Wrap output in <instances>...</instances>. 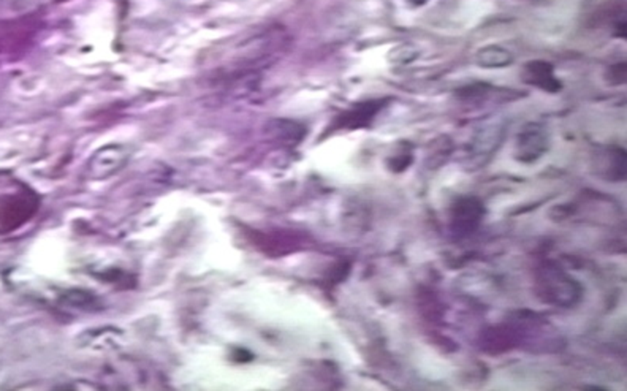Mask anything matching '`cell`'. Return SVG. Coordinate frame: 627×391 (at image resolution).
<instances>
[{
    "instance_id": "cell-9",
    "label": "cell",
    "mask_w": 627,
    "mask_h": 391,
    "mask_svg": "<svg viewBox=\"0 0 627 391\" xmlns=\"http://www.w3.org/2000/svg\"><path fill=\"white\" fill-rule=\"evenodd\" d=\"M407 2L413 6H421V5H425L428 0H407Z\"/></svg>"
},
{
    "instance_id": "cell-8",
    "label": "cell",
    "mask_w": 627,
    "mask_h": 391,
    "mask_svg": "<svg viewBox=\"0 0 627 391\" xmlns=\"http://www.w3.org/2000/svg\"><path fill=\"white\" fill-rule=\"evenodd\" d=\"M613 78H616L615 84H621L626 80V66L624 63H616V66L610 67L608 70V81L611 83Z\"/></svg>"
},
{
    "instance_id": "cell-3",
    "label": "cell",
    "mask_w": 627,
    "mask_h": 391,
    "mask_svg": "<svg viewBox=\"0 0 627 391\" xmlns=\"http://www.w3.org/2000/svg\"><path fill=\"white\" fill-rule=\"evenodd\" d=\"M523 81L547 92H559L562 88L558 78L554 76L553 66L545 61L527 62L523 67Z\"/></svg>"
},
{
    "instance_id": "cell-4",
    "label": "cell",
    "mask_w": 627,
    "mask_h": 391,
    "mask_svg": "<svg viewBox=\"0 0 627 391\" xmlns=\"http://www.w3.org/2000/svg\"><path fill=\"white\" fill-rule=\"evenodd\" d=\"M547 135L537 125H529L518 137V159L521 162H534L547 151Z\"/></svg>"
},
{
    "instance_id": "cell-5",
    "label": "cell",
    "mask_w": 627,
    "mask_h": 391,
    "mask_svg": "<svg viewBox=\"0 0 627 391\" xmlns=\"http://www.w3.org/2000/svg\"><path fill=\"white\" fill-rule=\"evenodd\" d=\"M385 100H369L355 105L350 111L344 113L341 116L339 127H347V129H363L369 125L371 120L377 116V113L385 106Z\"/></svg>"
},
{
    "instance_id": "cell-1",
    "label": "cell",
    "mask_w": 627,
    "mask_h": 391,
    "mask_svg": "<svg viewBox=\"0 0 627 391\" xmlns=\"http://www.w3.org/2000/svg\"><path fill=\"white\" fill-rule=\"evenodd\" d=\"M483 219V206L475 198H464L453 208L452 229L456 234H470Z\"/></svg>"
},
{
    "instance_id": "cell-2",
    "label": "cell",
    "mask_w": 627,
    "mask_h": 391,
    "mask_svg": "<svg viewBox=\"0 0 627 391\" xmlns=\"http://www.w3.org/2000/svg\"><path fill=\"white\" fill-rule=\"evenodd\" d=\"M570 279L572 277H567L561 273H553L552 276H547L545 279H542L544 281V293L547 300L566 306H570V303L579 300L580 288Z\"/></svg>"
},
{
    "instance_id": "cell-6",
    "label": "cell",
    "mask_w": 627,
    "mask_h": 391,
    "mask_svg": "<svg viewBox=\"0 0 627 391\" xmlns=\"http://www.w3.org/2000/svg\"><path fill=\"white\" fill-rule=\"evenodd\" d=\"M512 61H513L512 54L507 51V49L495 45L482 48L477 54L478 66H482L485 68H501L505 66H510Z\"/></svg>"
},
{
    "instance_id": "cell-7",
    "label": "cell",
    "mask_w": 627,
    "mask_h": 391,
    "mask_svg": "<svg viewBox=\"0 0 627 391\" xmlns=\"http://www.w3.org/2000/svg\"><path fill=\"white\" fill-rule=\"evenodd\" d=\"M411 162H412V154L403 152V154L396 155V157H393L389 163H390V168L393 170V172H403V170H406L409 167V163Z\"/></svg>"
}]
</instances>
